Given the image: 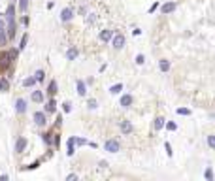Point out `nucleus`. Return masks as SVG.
Wrapping results in <instances>:
<instances>
[{"instance_id":"35","label":"nucleus","mask_w":215,"mask_h":181,"mask_svg":"<svg viewBox=\"0 0 215 181\" xmlns=\"http://www.w3.org/2000/svg\"><path fill=\"white\" fill-rule=\"evenodd\" d=\"M164 149H166V155H168V157H172V145H170L168 142L164 143Z\"/></svg>"},{"instance_id":"34","label":"nucleus","mask_w":215,"mask_h":181,"mask_svg":"<svg viewBox=\"0 0 215 181\" xmlns=\"http://www.w3.org/2000/svg\"><path fill=\"white\" fill-rule=\"evenodd\" d=\"M143 62H146V57H143V55H138V57H136V64H138V66H141Z\"/></svg>"},{"instance_id":"23","label":"nucleus","mask_w":215,"mask_h":181,"mask_svg":"<svg viewBox=\"0 0 215 181\" xmlns=\"http://www.w3.org/2000/svg\"><path fill=\"white\" fill-rule=\"evenodd\" d=\"M13 13H15V6L10 4V6H8V11H6V17H8V19H13V17H15Z\"/></svg>"},{"instance_id":"33","label":"nucleus","mask_w":215,"mask_h":181,"mask_svg":"<svg viewBox=\"0 0 215 181\" xmlns=\"http://www.w3.org/2000/svg\"><path fill=\"white\" fill-rule=\"evenodd\" d=\"M208 145L211 149H215V136H208Z\"/></svg>"},{"instance_id":"18","label":"nucleus","mask_w":215,"mask_h":181,"mask_svg":"<svg viewBox=\"0 0 215 181\" xmlns=\"http://www.w3.org/2000/svg\"><path fill=\"white\" fill-rule=\"evenodd\" d=\"M8 89H10V83H8V79L0 77V93H6Z\"/></svg>"},{"instance_id":"29","label":"nucleus","mask_w":215,"mask_h":181,"mask_svg":"<svg viewBox=\"0 0 215 181\" xmlns=\"http://www.w3.org/2000/svg\"><path fill=\"white\" fill-rule=\"evenodd\" d=\"M43 76H45L43 70H38V72L34 74V79H36V81H43Z\"/></svg>"},{"instance_id":"13","label":"nucleus","mask_w":215,"mask_h":181,"mask_svg":"<svg viewBox=\"0 0 215 181\" xmlns=\"http://www.w3.org/2000/svg\"><path fill=\"white\" fill-rule=\"evenodd\" d=\"M55 109H57V102L51 98L49 102L45 104V113H55Z\"/></svg>"},{"instance_id":"25","label":"nucleus","mask_w":215,"mask_h":181,"mask_svg":"<svg viewBox=\"0 0 215 181\" xmlns=\"http://www.w3.org/2000/svg\"><path fill=\"white\" fill-rule=\"evenodd\" d=\"M27 8H29V0H21V2H19V10L21 11H27Z\"/></svg>"},{"instance_id":"27","label":"nucleus","mask_w":215,"mask_h":181,"mask_svg":"<svg viewBox=\"0 0 215 181\" xmlns=\"http://www.w3.org/2000/svg\"><path fill=\"white\" fill-rule=\"evenodd\" d=\"M34 83H36V79H34V77H27L25 81H23V85H25V87H32Z\"/></svg>"},{"instance_id":"4","label":"nucleus","mask_w":215,"mask_h":181,"mask_svg":"<svg viewBox=\"0 0 215 181\" xmlns=\"http://www.w3.org/2000/svg\"><path fill=\"white\" fill-rule=\"evenodd\" d=\"M72 17H74V10H72V8H64V10L60 11V21H62V23H68Z\"/></svg>"},{"instance_id":"16","label":"nucleus","mask_w":215,"mask_h":181,"mask_svg":"<svg viewBox=\"0 0 215 181\" xmlns=\"http://www.w3.org/2000/svg\"><path fill=\"white\" fill-rule=\"evenodd\" d=\"M47 93H49V96H55V95H57V81H49Z\"/></svg>"},{"instance_id":"38","label":"nucleus","mask_w":215,"mask_h":181,"mask_svg":"<svg viewBox=\"0 0 215 181\" xmlns=\"http://www.w3.org/2000/svg\"><path fill=\"white\" fill-rule=\"evenodd\" d=\"M49 136H51V134H43V142H45V143H49V142H51Z\"/></svg>"},{"instance_id":"5","label":"nucleus","mask_w":215,"mask_h":181,"mask_svg":"<svg viewBox=\"0 0 215 181\" xmlns=\"http://www.w3.org/2000/svg\"><path fill=\"white\" fill-rule=\"evenodd\" d=\"M174 10H176V4H174V2H166V4L160 6V13H162V15H168V13H172Z\"/></svg>"},{"instance_id":"31","label":"nucleus","mask_w":215,"mask_h":181,"mask_svg":"<svg viewBox=\"0 0 215 181\" xmlns=\"http://www.w3.org/2000/svg\"><path fill=\"white\" fill-rule=\"evenodd\" d=\"M62 109H64V113H70V111H72V102H64V104H62Z\"/></svg>"},{"instance_id":"17","label":"nucleus","mask_w":215,"mask_h":181,"mask_svg":"<svg viewBox=\"0 0 215 181\" xmlns=\"http://www.w3.org/2000/svg\"><path fill=\"white\" fill-rule=\"evenodd\" d=\"M32 102H43V93L42 90H34L32 93Z\"/></svg>"},{"instance_id":"24","label":"nucleus","mask_w":215,"mask_h":181,"mask_svg":"<svg viewBox=\"0 0 215 181\" xmlns=\"http://www.w3.org/2000/svg\"><path fill=\"white\" fill-rule=\"evenodd\" d=\"M87 106H89V109H96V108H98V102L94 100V98H91V100L87 102Z\"/></svg>"},{"instance_id":"7","label":"nucleus","mask_w":215,"mask_h":181,"mask_svg":"<svg viewBox=\"0 0 215 181\" xmlns=\"http://www.w3.org/2000/svg\"><path fill=\"white\" fill-rule=\"evenodd\" d=\"M111 36H113V30H110V29H104V30L98 34L100 42H104V43H106V42H110V40H111Z\"/></svg>"},{"instance_id":"1","label":"nucleus","mask_w":215,"mask_h":181,"mask_svg":"<svg viewBox=\"0 0 215 181\" xmlns=\"http://www.w3.org/2000/svg\"><path fill=\"white\" fill-rule=\"evenodd\" d=\"M125 42H127V40H125L123 34H115V36H111V45H113V49H117V51L125 47Z\"/></svg>"},{"instance_id":"10","label":"nucleus","mask_w":215,"mask_h":181,"mask_svg":"<svg viewBox=\"0 0 215 181\" xmlns=\"http://www.w3.org/2000/svg\"><path fill=\"white\" fill-rule=\"evenodd\" d=\"M15 36V19H8V38Z\"/></svg>"},{"instance_id":"39","label":"nucleus","mask_w":215,"mask_h":181,"mask_svg":"<svg viewBox=\"0 0 215 181\" xmlns=\"http://www.w3.org/2000/svg\"><path fill=\"white\" fill-rule=\"evenodd\" d=\"M157 8H159V2H155V4H153V6H151V8H149V13H151V11H155V10H157Z\"/></svg>"},{"instance_id":"26","label":"nucleus","mask_w":215,"mask_h":181,"mask_svg":"<svg viewBox=\"0 0 215 181\" xmlns=\"http://www.w3.org/2000/svg\"><path fill=\"white\" fill-rule=\"evenodd\" d=\"M164 125H166V128H168L170 132H176V130H177V125L172 123V121H170V123H164Z\"/></svg>"},{"instance_id":"40","label":"nucleus","mask_w":215,"mask_h":181,"mask_svg":"<svg viewBox=\"0 0 215 181\" xmlns=\"http://www.w3.org/2000/svg\"><path fill=\"white\" fill-rule=\"evenodd\" d=\"M79 13H81V15H87V8H79Z\"/></svg>"},{"instance_id":"22","label":"nucleus","mask_w":215,"mask_h":181,"mask_svg":"<svg viewBox=\"0 0 215 181\" xmlns=\"http://www.w3.org/2000/svg\"><path fill=\"white\" fill-rule=\"evenodd\" d=\"M6 42H8V34L4 29H0V45H6Z\"/></svg>"},{"instance_id":"37","label":"nucleus","mask_w":215,"mask_h":181,"mask_svg":"<svg viewBox=\"0 0 215 181\" xmlns=\"http://www.w3.org/2000/svg\"><path fill=\"white\" fill-rule=\"evenodd\" d=\"M74 179H78V175H76V174H70V175L66 177V181H74Z\"/></svg>"},{"instance_id":"14","label":"nucleus","mask_w":215,"mask_h":181,"mask_svg":"<svg viewBox=\"0 0 215 181\" xmlns=\"http://www.w3.org/2000/svg\"><path fill=\"white\" fill-rule=\"evenodd\" d=\"M121 132H123V134H130V132H132V125H130L128 121H123V123H121Z\"/></svg>"},{"instance_id":"8","label":"nucleus","mask_w":215,"mask_h":181,"mask_svg":"<svg viewBox=\"0 0 215 181\" xmlns=\"http://www.w3.org/2000/svg\"><path fill=\"white\" fill-rule=\"evenodd\" d=\"M25 147H27V138H19L15 142V153H23Z\"/></svg>"},{"instance_id":"20","label":"nucleus","mask_w":215,"mask_h":181,"mask_svg":"<svg viewBox=\"0 0 215 181\" xmlns=\"http://www.w3.org/2000/svg\"><path fill=\"white\" fill-rule=\"evenodd\" d=\"M121 90H123V83H117V85H113V87L110 89V93H111V95H119Z\"/></svg>"},{"instance_id":"2","label":"nucleus","mask_w":215,"mask_h":181,"mask_svg":"<svg viewBox=\"0 0 215 181\" xmlns=\"http://www.w3.org/2000/svg\"><path fill=\"white\" fill-rule=\"evenodd\" d=\"M104 149H106L108 153H117L119 149H121V145H119L117 140H108V142L104 143Z\"/></svg>"},{"instance_id":"12","label":"nucleus","mask_w":215,"mask_h":181,"mask_svg":"<svg viewBox=\"0 0 215 181\" xmlns=\"http://www.w3.org/2000/svg\"><path fill=\"white\" fill-rule=\"evenodd\" d=\"M76 85H78V95H79V96H85V95H87V85H85L81 79H78Z\"/></svg>"},{"instance_id":"9","label":"nucleus","mask_w":215,"mask_h":181,"mask_svg":"<svg viewBox=\"0 0 215 181\" xmlns=\"http://www.w3.org/2000/svg\"><path fill=\"white\" fill-rule=\"evenodd\" d=\"M132 100H134V98H132L130 95H123L121 100H119V104H121L123 108H130V106H132Z\"/></svg>"},{"instance_id":"19","label":"nucleus","mask_w":215,"mask_h":181,"mask_svg":"<svg viewBox=\"0 0 215 181\" xmlns=\"http://www.w3.org/2000/svg\"><path fill=\"white\" fill-rule=\"evenodd\" d=\"M153 126H155V130H160L164 126V117H157L155 123H153Z\"/></svg>"},{"instance_id":"11","label":"nucleus","mask_w":215,"mask_h":181,"mask_svg":"<svg viewBox=\"0 0 215 181\" xmlns=\"http://www.w3.org/2000/svg\"><path fill=\"white\" fill-rule=\"evenodd\" d=\"M78 55H79V51H78L76 47H70V49L66 51V59H68V60H76Z\"/></svg>"},{"instance_id":"28","label":"nucleus","mask_w":215,"mask_h":181,"mask_svg":"<svg viewBox=\"0 0 215 181\" xmlns=\"http://www.w3.org/2000/svg\"><path fill=\"white\" fill-rule=\"evenodd\" d=\"M177 115H190V109H187V108H177Z\"/></svg>"},{"instance_id":"41","label":"nucleus","mask_w":215,"mask_h":181,"mask_svg":"<svg viewBox=\"0 0 215 181\" xmlns=\"http://www.w3.org/2000/svg\"><path fill=\"white\" fill-rule=\"evenodd\" d=\"M0 29H4V21L2 19H0Z\"/></svg>"},{"instance_id":"21","label":"nucleus","mask_w":215,"mask_h":181,"mask_svg":"<svg viewBox=\"0 0 215 181\" xmlns=\"http://www.w3.org/2000/svg\"><path fill=\"white\" fill-rule=\"evenodd\" d=\"M66 155H68V157L74 155V136H72V138L68 140V151H66Z\"/></svg>"},{"instance_id":"32","label":"nucleus","mask_w":215,"mask_h":181,"mask_svg":"<svg viewBox=\"0 0 215 181\" xmlns=\"http://www.w3.org/2000/svg\"><path fill=\"white\" fill-rule=\"evenodd\" d=\"M27 40H29V36L25 34V36L21 38V45H19V49H25V47H27Z\"/></svg>"},{"instance_id":"6","label":"nucleus","mask_w":215,"mask_h":181,"mask_svg":"<svg viewBox=\"0 0 215 181\" xmlns=\"http://www.w3.org/2000/svg\"><path fill=\"white\" fill-rule=\"evenodd\" d=\"M15 111H17V113H25V111H27V100H25V98H19V100L15 102Z\"/></svg>"},{"instance_id":"3","label":"nucleus","mask_w":215,"mask_h":181,"mask_svg":"<svg viewBox=\"0 0 215 181\" xmlns=\"http://www.w3.org/2000/svg\"><path fill=\"white\" fill-rule=\"evenodd\" d=\"M34 123H36L38 126H45L47 119H45V113H43V111H36V113H34Z\"/></svg>"},{"instance_id":"30","label":"nucleus","mask_w":215,"mask_h":181,"mask_svg":"<svg viewBox=\"0 0 215 181\" xmlns=\"http://www.w3.org/2000/svg\"><path fill=\"white\" fill-rule=\"evenodd\" d=\"M74 143H76V145H87L89 142H87L85 138H74Z\"/></svg>"},{"instance_id":"15","label":"nucleus","mask_w":215,"mask_h":181,"mask_svg":"<svg viewBox=\"0 0 215 181\" xmlns=\"http://www.w3.org/2000/svg\"><path fill=\"white\" fill-rule=\"evenodd\" d=\"M159 68H160V72H168V70H170V60L162 59V60L159 62Z\"/></svg>"},{"instance_id":"36","label":"nucleus","mask_w":215,"mask_h":181,"mask_svg":"<svg viewBox=\"0 0 215 181\" xmlns=\"http://www.w3.org/2000/svg\"><path fill=\"white\" fill-rule=\"evenodd\" d=\"M206 179H213V172H211V168L206 170Z\"/></svg>"}]
</instances>
